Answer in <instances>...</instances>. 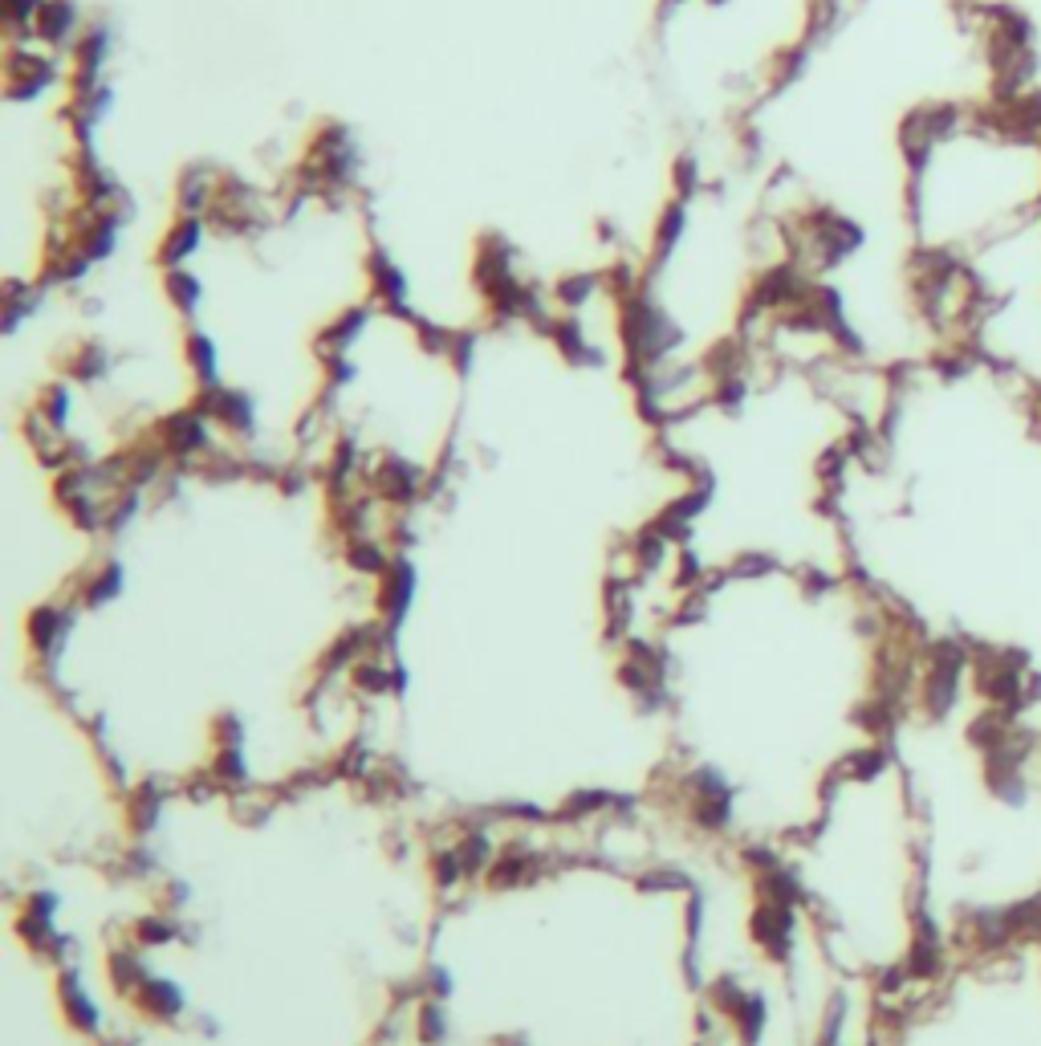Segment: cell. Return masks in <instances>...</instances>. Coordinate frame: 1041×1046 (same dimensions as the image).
<instances>
[{
  "mask_svg": "<svg viewBox=\"0 0 1041 1046\" xmlns=\"http://www.w3.org/2000/svg\"><path fill=\"white\" fill-rule=\"evenodd\" d=\"M997 118L1013 130V135H1021V139L1041 135V90L1033 87V90H1026L1017 102H1009V106H997Z\"/></svg>",
  "mask_w": 1041,
  "mask_h": 1046,
  "instance_id": "cell-1",
  "label": "cell"
},
{
  "mask_svg": "<svg viewBox=\"0 0 1041 1046\" xmlns=\"http://www.w3.org/2000/svg\"><path fill=\"white\" fill-rule=\"evenodd\" d=\"M167 298H172L180 310H192V306H196V298H200V286H196L187 273L175 269L172 277H167Z\"/></svg>",
  "mask_w": 1041,
  "mask_h": 1046,
  "instance_id": "cell-4",
  "label": "cell"
},
{
  "mask_svg": "<svg viewBox=\"0 0 1041 1046\" xmlns=\"http://www.w3.org/2000/svg\"><path fill=\"white\" fill-rule=\"evenodd\" d=\"M1038 432H1041V419H1038Z\"/></svg>",
  "mask_w": 1041,
  "mask_h": 1046,
  "instance_id": "cell-7",
  "label": "cell"
},
{
  "mask_svg": "<svg viewBox=\"0 0 1041 1046\" xmlns=\"http://www.w3.org/2000/svg\"><path fill=\"white\" fill-rule=\"evenodd\" d=\"M590 286H594V277H574V281H566V286L557 289V298L574 306V301H582L586 294H590Z\"/></svg>",
  "mask_w": 1041,
  "mask_h": 1046,
  "instance_id": "cell-6",
  "label": "cell"
},
{
  "mask_svg": "<svg viewBox=\"0 0 1041 1046\" xmlns=\"http://www.w3.org/2000/svg\"><path fill=\"white\" fill-rule=\"evenodd\" d=\"M187 346H192V367H196V371H200L204 379H212V375H216V355H212V346L204 343V338H192V343H187Z\"/></svg>",
  "mask_w": 1041,
  "mask_h": 1046,
  "instance_id": "cell-5",
  "label": "cell"
},
{
  "mask_svg": "<svg viewBox=\"0 0 1041 1046\" xmlns=\"http://www.w3.org/2000/svg\"><path fill=\"white\" fill-rule=\"evenodd\" d=\"M200 244V216H184L180 220V229L167 237V244H163V261L167 265H175V261H184L192 249Z\"/></svg>",
  "mask_w": 1041,
  "mask_h": 1046,
  "instance_id": "cell-3",
  "label": "cell"
},
{
  "mask_svg": "<svg viewBox=\"0 0 1041 1046\" xmlns=\"http://www.w3.org/2000/svg\"><path fill=\"white\" fill-rule=\"evenodd\" d=\"M33 30L42 33V37H49V42H61V37L73 30V4L70 0H45L37 21H33Z\"/></svg>",
  "mask_w": 1041,
  "mask_h": 1046,
  "instance_id": "cell-2",
  "label": "cell"
}]
</instances>
